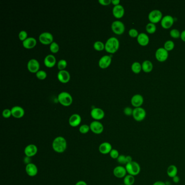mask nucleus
Segmentation results:
<instances>
[{
	"instance_id": "6ab92c4d",
	"label": "nucleus",
	"mask_w": 185,
	"mask_h": 185,
	"mask_svg": "<svg viewBox=\"0 0 185 185\" xmlns=\"http://www.w3.org/2000/svg\"><path fill=\"white\" fill-rule=\"evenodd\" d=\"M82 122V117L81 116L77 114L72 115L70 116L69 120V124L72 127H77L80 125Z\"/></svg>"
},
{
	"instance_id": "a878e982",
	"label": "nucleus",
	"mask_w": 185,
	"mask_h": 185,
	"mask_svg": "<svg viewBox=\"0 0 185 185\" xmlns=\"http://www.w3.org/2000/svg\"><path fill=\"white\" fill-rule=\"evenodd\" d=\"M56 64V59L52 55H49L45 58L44 64L47 67H54Z\"/></svg>"
},
{
	"instance_id": "7c9ffc66",
	"label": "nucleus",
	"mask_w": 185,
	"mask_h": 185,
	"mask_svg": "<svg viewBox=\"0 0 185 185\" xmlns=\"http://www.w3.org/2000/svg\"><path fill=\"white\" fill-rule=\"evenodd\" d=\"M145 30L148 33L153 34L155 33L156 31V26L155 24L151 22L148 23L145 27Z\"/></svg>"
},
{
	"instance_id": "a18cd8bd",
	"label": "nucleus",
	"mask_w": 185,
	"mask_h": 185,
	"mask_svg": "<svg viewBox=\"0 0 185 185\" xmlns=\"http://www.w3.org/2000/svg\"><path fill=\"white\" fill-rule=\"evenodd\" d=\"M98 2L103 6H108L111 3V0H99Z\"/></svg>"
},
{
	"instance_id": "9d476101",
	"label": "nucleus",
	"mask_w": 185,
	"mask_h": 185,
	"mask_svg": "<svg viewBox=\"0 0 185 185\" xmlns=\"http://www.w3.org/2000/svg\"><path fill=\"white\" fill-rule=\"evenodd\" d=\"M168 51L163 47L159 48L155 52L156 58L160 62L166 61L168 58Z\"/></svg>"
},
{
	"instance_id": "aec40b11",
	"label": "nucleus",
	"mask_w": 185,
	"mask_h": 185,
	"mask_svg": "<svg viewBox=\"0 0 185 185\" xmlns=\"http://www.w3.org/2000/svg\"><path fill=\"white\" fill-rule=\"evenodd\" d=\"M143 97L140 94H136L134 95L131 99V103L133 107H141V105L143 104Z\"/></svg>"
},
{
	"instance_id": "5fc2aeb1",
	"label": "nucleus",
	"mask_w": 185,
	"mask_h": 185,
	"mask_svg": "<svg viewBox=\"0 0 185 185\" xmlns=\"http://www.w3.org/2000/svg\"><path fill=\"white\" fill-rule=\"evenodd\" d=\"M124 185V184H123V185Z\"/></svg>"
},
{
	"instance_id": "3c124183",
	"label": "nucleus",
	"mask_w": 185,
	"mask_h": 185,
	"mask_svg": "<svg viewBox=\"0 0 185 185\" xmlns=\"http://www.w3.org/2000/svg\"><path fill=\"white\" fill-rule=\"evenodd\" d=\"M111 3L114 4V6H115L120 4V0H111Z\"/></svg>"
},
{
	"instance_id": "c756f323",
	"label": "nucleus",
	"mask_w": 185,
	"mask_h": 185,
	"mask_svg": "<svg viewBox=\"0 0 185 185\" xmlns=\"http://www.w3.org/2000/svg\"><path fill=\"white\" fill-rule=\"evenodd\" d=\"M131 70L135 74H138L142 70V65L139 62L135 61L131 65Z\"/></svg>"
},
{
	"instance_id": "a19ab883",
	"label": "nucleus",
	"mask_w": 185,
	"mask_h": 185,
	"mask_svg": "<svg viewBox=\"0 0 185 185\" xmlns=\"http://www.w3.org/2000/svg\"><path fill=\"white\" fill-rule=\"evenodd\" d=\"M19 39L22 41L23 42V41L27 39V33L25 31H21L19 34Z\"/></svg>"
},
{
	"instance_id": "bb28decb",
	"label": "nucleus",
	"mask_w": 185,
	"mask_h": 185,
	"mask_svg": "<svg viewBox=\"0 0 185 185\" xmlns=\"http://www.w3.org/2000/svg\"><path fill=\"white\" fill-rule=\"evenodd\" d=\"M178 169L177 167L174 164L170 165L167 169V174L168 175V177L171 178L177 176L178 174Z\"/></svg>"
},
{
	"instance_id": "4468645a",
	"label": "nucleus",
	"mask_w": 185,
	"mask_h": 185,
	"mask_svg": "<svg viewBox=\"0 0 185 185\" xmlns=\"http://www.w3.org/2000/svg\"><path fill=\"white\" fill-rule=\"evenodd\" d=\"M113 174L114 176L119 179L124 178L126 176L127 174L126 168L125 167L122 166H118L115 167L113 170Z\"/></svg>"
},
{
	"instance_id": "cd10ccee",
	"label": "nucleus",
	"mask_w": 185,
	"mask_h": 185,
	"mask_svg": "<svg viewBox=\"0 0 185 185\" xmlns=\"http://www.w3.org/2000/svg\"><path fill=\"white\" fill-rule=\"evenodd\" d=\"M153 69V65L151 61L149 60H145L142 64V69L143 71L146 73H148L152 71Z\"/></svg>"
},
{
	"instance_id": "c9c22d12",
	"label": "nucleus",
	"mask_w": 185,
	"mask_h": 185,
	"mask_svg": "<svg viewBox=\"0 0 185 185\" xmlns=\"http://www.w3.org/2000/svg\"><path fill=\"white\" fill-rule=\"evenodd\" d=\"M36 77L40 80H44L47 77V73L44 71L39 70L36 73Z\"/></svg>"
},
{
	"instance_id": "412c9836",
	"label": "nucleus",
	"mask_w": 185,
	"mask_h": 185,
	"mask_svg": "<svg viewBox=\"0 0 185 185\" xmlns=\"http://www.w3.org/2000/svg\"><path fill=\"white\" fill-rule=\"evenodd\" d=\"M12 116L15 118H21L25 115V110L20 106H15L11 109Z\"/></svg>"
},
{
	"instance_id": "7ed1b4c3",
	"label": "nucleus",
	"mask_w": 185,
	"mask_h": 185,
	"mask_svg": "<svg viewBox=\"0 0 185 185\" xmlns=\"http://www.w3.org/2000/svg\"><path fill=\"white\" fill-rule=\"evenodd\" d=\"M127 173L133 176H136L141 172V166L138 162L133 161L126 165Z\"/></svg>"
},
{
	"instance_id": "f8f14e48",
	"label": "nucleus",
	"mask_w": 185,
	"mask_h": 185,
	"mask_svg": "<svg viewBox=\"0 0 185 185\" xmlns=\"http://www.w3.org/2000/svg\"><path fill=\"white\" fill-rule=\"evenodd\" d=\"M38 147L34 144H30L27 145L24 149V153L26 156L32 158L36 155L38 153Z\"/></svg>"
},
{
	"instance_id": "8fccbe9b",
	"label": "nucleus",
	"mask_w": 185,
	"mask_h": 185,
	"mask_svg": "<svg viewBox=\"0 0 185 185\" xmlns=\"http://www.w3.org/2000/svg\"><path fill=\"white\" fill-rule=\"evenodd\" d=\"M126 164H128V163H130V162L133 161V158H132V157H131V156H126Z\"/></svg>"
},
{
	"instance_id": "b1692460",
	"label": "nucleus",
	"mask_w": 185,
	"mask_h": 185,
	"mask_svg": "<svg viewBox=\"0 0 185 185\" xmlns=\"http://www.w3.org/2000/svg\"><path fill=\"white\" fill-rule=\"evenodd\" d=\"M137 40L139 44L141 46H147L149 42V38L147 34L145 33H141L137 37Z\"/></svg>"
},
{
	"instance_id": "6e6552de",
	"label": "nucleus",
	"mask_w": 185,
	"mask_h": 185,
	"mask_svg": "<svg viewBox=\"0 0 185 185\" xmlns=\"http://www.w3.org/2000/svg\"><path fill=\"white\" fill-rule=\"evenodd\" d=\"M90 130L93 134L96 135L101 134L104 131V126L101 122L98 121H94L90 124Z\"/></svg>"
},
{
	"instance_id": "4c0bfd02",
	"label": "nucleus",
	"mask_w": 185,
	"mask_h": 185,
	"mask_svg": "<svg viewBox=\"0 0 185 185\" xmlns=\"http://www.w3.org/2000/svg\"><path fill=\"white\" fill-rule=\"evenodd\" d=\"M170 36L173 38H179L180 37L181 33L179 32V31L177 29H173L170 31Z\"/></svg>"
},
{
	"instance_id": "79ce46f5",
	"label": "nucleus",
	"mask_w": 185,
	"mask_h": 185,
	"mask_svg": "<svg viewBox=\"0 0 185 185\" xmlns=\"http://www.w3.org/2000/svg\"><path fill=\"white\" fill-rule=\"evenodd\" d=\"M11 116H12L11 110L6 109L2 112V116L5 118H8L11 117Z\"/></svg>"
},
{
	"instance_id": "37998d69",
	"label": "nucleus",
	"mask_w": 185,
	"mask_h": 185,
	"mask_svg": "<svg viewBox=\"0 0 185 185\" xmlns=\"http://www.w3.org/2000/svg\"><path fill=\"white\" fill-rule=\"evenodd\" d=\"M128 33L129 35L131 37H133V38L137 37L139 34L137 30L135 29V28H131V29L129 30Z\"/></svg>"
},
{
	"instance_id": "ddd939ff",
	"label": "nucleus",
	"mask_w": 185,
	"mask_h": 185,
	"mask_svg": "<svg viewBox=\"0 0 185 185\" xmlns=\"http://www.w3.org/2000/svg\"><path fill=\"white\" fill-rule=\"evenodd\" d=\"M174 22V20L172 16L167 15L162 17L161 21V25L164 29H168L172 26Z\"/></svg>"
},
{
	"instance_id": "5701e85b",
	"label": "nucleus",
	"mask_w": 185,
	"mask_h": 185,
	"mask_svg": "<svg viewBox=\"0 0 185 185\" xmlns=\"http://www.w3.org/2000/svg\"><path fill=\"white\" fill-rule=\"evenodd\" d=\"M124 7L121 4L114 6L112 9V14L117 19L122 18L124 16Z\"/></svg>"
},
{
	"instance_id": "09e8293b",
	"label": "nucleus",
	"mask_w": 185,
	"mask_h": 185,
	"mask_svg": "<svg viewBox=\"0 0 185 185\" xmlns=\"http://www.w3.org/2000/svg\"><path fill=\"white\" fill-rule=\"evenodd\" d=\"M153 185H167L166 183L162 181H157L155 182Z\"/></svg>"
},
{
	"instance_id": "c85d7f7f",
	"label": "nucleus",
	"mask_w": 185,
	"mask_h": 185,
	"mask_svg": "<svg viewBox=\"0 0 185 185\" xmlns=\"http://www.w3.org/2000/svg\"><path fill=\"white\" fill-rule=\"evenodd\" d=\"M135 181L134 176L131 175L127 174L123 178V183L125 185H133Z\"/></svg>"
},
{
	"instance_id": "423d86ee",
	"label": "nucleus",
	"mask_w": 185,
	"mask_h": 185,
	"mask_svg": "<svg viewBox=\"0 0 185 185\" xmlns=\"http://www.w3.org/2000/svg\"><path fill=\"white\" fill-rule=\"evenodd\" d=\"M162 19V13L158 9H154L151 11L148 14V19L151 23H158L161 21Z\"/></svg>"
},
{
	"instance_id": "603ef678",
	"label": "nucleus",
	"mask_w": 185,
	"mask_h": 185,
	"mask_svg": "<svg viewBox=\"0 0 185 185\" xmlns=\"http://www.w3.org/2000/svg\"><path fill=\"white\" fill-rule=\"evenodd\" d=\"M75 185H88L85 181H83V180H80L79 181L76 183Z\"/></svg>"
},
{
	"instance_id": "1a4fd4ad",
	"label": "nucleus",
	"mask_w": 185,
	"mask_h": 185,
	"mask_svg": "<svg viewBox=\"0 0 185 185\" xmlns=\"http://www.w3.org/2000/svg\"><path fill=\"white\" fill-rule=\"evenodd\" d=\"M40 42L43 45H50L53 41V36L50 33L44 32L40 34L39 37Z\"/></svg>"
},
{
	"instance_id": "393cba45",
	"label": "nucleus",
	"mask_w": 185,
	"mask_h": 185,
	"mask_svg": "<svg viewBox=\"0 0 185 185\" xmlns=\"http://www.w3.org/2000/svg\"><path fill=\"white\" fill-rule=\"evenodd\" d=\"M36 44H37L36 40L33 37L27 38L22 42L23 46L26 49H33L34 47L36 46Z\"/></svg>"
},
{
	"instance_id": "49530a36",
	"label": "nucleus",
	"mask_w": 185,
	"mask_h": 185,
	"mask_svg": "<svg viewBox=\"0 0 185 185\" xmlns=\"http://www.w3.org/2000/svg\"><path fill=\"white\" fill-rule=\"evenodd\" d=\"M173 181L175 183H179L180 181V177L179 176H175V177L173 178Z\"/></svg>"
},
{
	"instance_id": "f3484780",
	"label": "nucleus",
	"mask_w": 185,
	"mask_h": 185,
	"mask_svg": "<svg viewBox=\"0 0 185 185\" xmlns=\"http://www.w3.org/2000/svg\"><path fill=\"white\" fill-rule=\"evenodd\" d=\"M26 172L27 174L31 177H34L38 174V168L33 163H30L26 164L25 168Z\"/></svg>"
},
{
	"instance_id": "c03bdc74",
	"label": "nucleus",
	"mask_w": 185,
	"mask_h": 185,
	"mask_svg": "<svg viewBox=\"0 0 185 185\" xmlns=\"http://www.w3.org/2000/svg\"><path fill=\"white\" fill-rule=\"evenodd\" d=\"M133 110L134 109H133L131 107H127L124 108L123 112H124V114L126 116H131L133 115Z\"/></svg>"
},
{
	"instance_id": "2f4dec72",
	"label": "nucleus",
	"mask_w": 185,
	"mask_h": 185,
	"mask_svg": "<svg viewBox=\"0 0 185 185\" xmlns=\"http://www.w3.org/2000/svg\"><path fill=\"white\" fill-rule=\"evenodd\" d=\"M93 48L98 51H101V50H103L104 49H105V45L104 44L103 42L97 41L94 43Z\"/></svg>"
},
{
	"instance_id": "58836bf2",
	"label": "nucleus",
	"mask_w": 185,
	"mask_h": 185,
	"mask_svg": "<svg viewBox=\"0 0 185 185\" xmlns=\"http://www.w3.org/2000/svg\"><path fill=\"white\" fill-rule=\"evenodd\" d=\"M110 156L113 159H117L118 156H120L119 151L116 149H112L109 154Z\"/></svg>"
},
{
	"instance_id": "473e14b6",
	"label": "nucleus",
	"mask_w": 185,
	"mask_h": 185,
	"mask_svg": "<svg viewBox=\"0 0 185 185\" xmlns=\"http://www.w3.org/2000/svg\"><path fill=\"white\" fill-rule=\"evenodd\" d=\"M174 42L172 40H167L165 42L164 44V48L167 51L172 50L174 48Z\"/></svg>"
},
{
	"instance_id": "20e7f679",
	"label": "nucleus",
	"mask_w": 185,
	"mask_h": 185,
	"mask_svg": "<svg viewBox=\"0 0 185 185\" xmlns=\"http://www.w3.org/2000/svg\"><path fill=\"white\" fill-rule=\"evenodd\" d=\"M58 100L59 103L64 107H69L71 105L73 102L71 95L65 91L61 92L59 93L58 96Z\"/></svg>"
},
{
	"instance_id": "e433bc0d",
	"label": "nucleus",
	"mask_w": 185,
	"mask_h": 185,
	"mask_svg": "<svg viewBox=\"0 0 185 185\" xmlns=\"http://www.w3.org/2000/svg\"><path fill=\"white\" fill-rule=\"evenodd\" d=\"M50 52L53 53H57L58 52L59 50V45L57 44V42H53L50 45Z\"/></svg>"
},
{
	"instance_id": "0eeeda50",
	"label": "nucleus",
	"mask_w": 185,
	"mask_h": 185,
	"mask_svg": "<svg viewBox=\"0 0 185 185\" xmlns=\"http://www.w3.org/2000/svg\"><path fill=\"white\" fill-rule=\"evenodd\" d=\"M125 26L121 21H115L112 23L111 30L114 33L117 35H121L125 31Z\"/></svg>"
},
{
	"instance_id": "f704fd0d",
	"label": "nucleus",
	"mask_w": 185,
	"mask_h": 185,
	"mask_svg": "<svg viewBox=\"0 0 185 185\" xmlns=\"http://www.w3.org/2000/svg\"><path fill=\"white\" fill-rule=\"evenodd\" d=\"M79 130L81 134H86L87 133H88L89 131L90 130V126H88L87 124H83L82 126H80L79 128Z\"/></svg>"
},
{
	"instance_id": "2eb2a0df",
	"label": "nucleus",
	"mask_w": 185,
	"mask_h": 185,
	"mask_svg": "<svg viewBox=\"0 0 185 185\" xmlns=\"http://www.w3.org/2000/svg\"><path fill=\"white\" fill-rule=\"evenodd\" d=\"M27 68L31 73H36L40 69V64L36 59H31L28 62Z\"/></svg>"
},
{
	"instance_id": "f257e3e1",
	"label": "nucleus",
	"mask_w": 185,
	"mask_h": 185,
	"mask_svg": "<svg viewBox=\"0 0 185 185\" xmlns=\"http://www.w3.org/2000/svg\"><path fill=\"white\" fill-rule=\"evenodd\" d=\"M67 147V141L64 137H57L53 141V149L57 153H63L66 150Z\"/></svg>"
},
{
	"instance_id": "72a5a7b5",
	"label": "nucleus",
	"mask_w": 185,
	"mask_h": 185,
	"mask_svg": "<svg viewBox=\"0 0 185 185\" xmlns=\"http://www.w3.org/2000/svg\"><path fill=\"white\" fill-rule=\"evenodd\" d=\"M67 61H66L64 59H61L60 60L57 64L58 68L59 69V71L61 70H64L65 69L66 67H67Z\"/></svg>"
},
{
	"instance_id": "39448f33",
	"label": "nucleus",
	"mask_w": 185,
	"mask_h": 185,
	"mask_svg": "<svg viewBox=\"0 0 185 185\" xmlns=\"http://www.w3.org/2000/svg\"><path fill=\"white\" fill-rule=\"evenodd\" d=\"M132 116L136 121L141 122L145 119L146 117V111L143 107H135L133 110Z\"/></svg>"
},
{
	"instance_id": "ea45409f",
	"label": "nucleus",
	"mask_w": 185,
	"mask_h": 185,
	"mask_svg": "<svg viewBox=\"0 0 185 185\" xmlns=\"http://www.w3.org/2000/svg\"><path fill=\"white\" fill-rule=\"evenodd\" d=\"M117 160V162L120 164H121V165L126 164V156L124 155H120Z\"/></svg>"
},
{
	"instance_id": "9b49d317",
	"label": "nucleus",
	"mask_w": 185,
	"mask_h": 185,
	"mask_svg": "<svg viewBox=\"0 0 185 185\" xmlns=\"http://www.w3.org/2000/svg\"><path fill=\"white\" fill-rule=\"evenodd\" d=\"M91 116L95 121L102 120L105 116V112L99 107H95L91 111Z\"/></svg>"
},
{
	"instance_id": "864d4df0",
	"label": "nucleus",
	"mask_w": 185,
	"mask_h": 185,
	"mask_svg": "<svg viewBox=\"0 0 185 185\" xmlns=\"http://www.w3.org/2000/svg\"><path fill=\"white\" fill-rule=\"evenodd\" d=\"M180 38H181L182 40H183V41H185V30H184L183 32H181Z\"/></svg>"
},
{
	"instance_id": "de8ad7c7",
	"label": "nucleus",
	"mask_w": 185,
	"mask_h": 185,
	"mask_svg": "<svg viewBox=\"0 0 185 185\" xmlns=\"http://www.w3.org/2000/svg\"><path fill=\"white\" fill-rule=\"evenodd\" d=\"M24 162L26 164H28L31 163V158L26 156L25 159H24Z\"/></svg>"
},
{
	"instance_id": "dca6fc26",
	"label": "nucleus",
	"mask_w": 185,
	"mask_h": 185,
	"mask_svg": "<svg viewBox=\"0 0 185 185\" xmlns=\"http://www.w3.org/2000/svg\"><path fill=\"white\" fill-rule=\"evenodd\" d=\"M57 78L60 82L65 84L69 82L71 76L69 72L64 69V70L59 71L58 74H57Z\"/></svg>"
},
{
	"instance_id": "4be33fe9",
	"label": "nucleus",
	"mask_w": 185,
	"mask_h": 185,
	"mask_svg": "<svg viewBox=\"0 0 185 185\" xmlns=\"http://www.w3.org/2000/svg\"><path fill=\"white\" fill-rule=\"evenodd\" d=\"M98 149L101 154L104 155H107L110 154V151H111V150L112 149V147L110 143L107 142H104L101 143L99 145Z\"/></svg>"
},
{
	"instance_id": "f03ea898",
	"label": "nucleus",
	"mask_w": 185,
	"mask_h": 185,
	"mask_svg": "<svg viewBox=\"0 0 185 185\" xmlns=\"http://www.w3.org/2000/svg\"><path fill=\"white\" fill-rule=\"evenodd\" d=\"M119 47L120 42L116 37H111L105 42V50L111 54L116 52L119 49Z\"/></svg>"
},
{
	"instance_id": "a211bd4d",
	"label": "nucleus",
	"mask_w": 185,
	"mask_h": 185,
	"mask_svg": "<svg viewBox=\"0 0 185 185\" xmlns=\"http://www.w3.org/2000/svg\"><path fill=\"white\" fill-rule=\"evenodd\" d=\"M111 57L105 55L101 58L98 62L99 67L102 69H106L109 67L111 63Z\"/></svg>"
}]
</instances>
